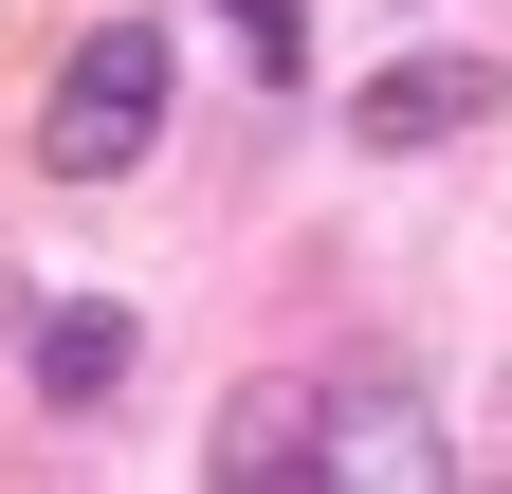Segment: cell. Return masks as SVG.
<instances>
[{"mask_svg":"<svg viewBox=\"0 0 512 494\" xmlns=\"http://www.w3.org/2000/svg\"><path fill=\"white\" fill-rule=\"evenodd\" d=\"M147 147H165V19H92L55 55V92H37V165L55 183H128Z\"/></svg>","mask_w":512,"mask_h":494,"instance_id":"1","label":"cell"},{"mask_svg":"<svg viewBox=\"0 0 512 494\" xmlns=\"http://www.w3.org/2000/svg\"><path fill=\"white\" fill-rule=\"evenodd\" d=\"M494 110H512L494 55H384V74L348 92V147H458V129H494Z\"/></svg>","mask_w":512,"mask_h":494,"instance_id":"2","label":"cell"},{"mask_svg":"<svg viewBox=\"0 0 512 494\" xmlns=\"http://www.w3.org/2000/svg\"><path fill=\"white\" fill-rule=\"evenodd\" d=\"M202 476H220V494H238V476H330V385H256V403H220Z\"/></svg>","mask_w":512,"mask_h":494,"instance_id":"3","label":"cell"},{"mask_svg":"<svg viewBox=\"0 0 512 494\" xmlns=\"http://www.w3.org/2000/svg\"><path fill=\"white\" fill-rule=\"evenodd\" d=\"M128 348H147V330H128L110 293H55V312H37V403H55V421H92V403L128 385Z\"/></svg>","mask_w":512,"mask_h":494,"instance_id":"4","label":"cell"},{"mask_svg":"<svg viewBox=\"0 0 512 494\" xmlns=\"http://www.w3.org/2000/svg\"><path fill=\"white\" fill-rule=\"evenodd\" d=\"M330 476H439L421 385H348V403H330Z\"/></svg>","mask_w":512,"mask_h":494,"instance_id":"5","label":"cell"},{"mask_svg":"<svg viewBox=\"0 0 512 494\" xmlns=\"http://www.w3.org/2000/svg\"><path fill=\"white\" fill-rule=\"evenodd\" d=\"M220 19H238V74H256V92L311 74V0H220Z\"/></svg>","mask_w":512,"mask_h":494,"instance_id":"6","label":"cell"}]
</instances>
